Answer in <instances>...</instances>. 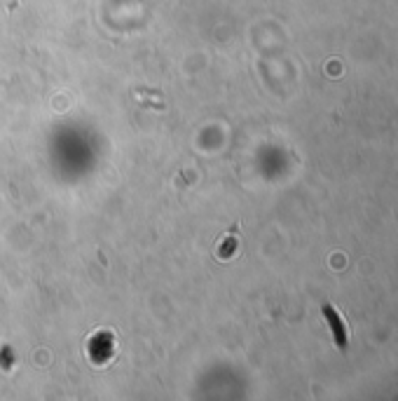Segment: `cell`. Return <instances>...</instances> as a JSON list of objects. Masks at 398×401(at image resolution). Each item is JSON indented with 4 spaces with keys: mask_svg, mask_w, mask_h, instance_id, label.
Wrapping results in <instances>:
<instances>
[{
    "mask_svg": "<svg viewBox=\"0 0 398 401\" xmlns=\"http://www.w3.org/2000/svg\"><path fill=\"white\" fill-rule=\"evenodd\" d=\"M323 317H326L330 331H333V338H335V342H337V347H340V349H347L349 335H347V326H344L340 312H337L333 305H323Z\"/></svg>",
    "mask_w": 398,
    "mask_h": 401,
    "instance_id": "6da1fadb",
    "label": "cell"
}]
</instances>
